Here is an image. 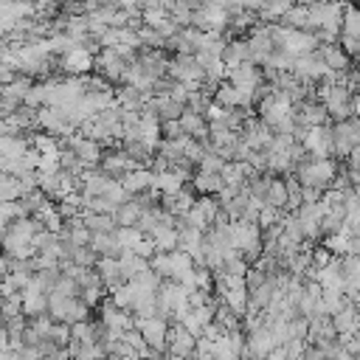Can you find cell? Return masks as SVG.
Returning a JSON list of instances; mask_svg holds the SVG:
<instances>
[{
    "instance_id": "cell-1",
    "label": "cell",
    "mask_w": 360,
    "mask_h": 360,
    "mask_svg": "<svg viewBox=\"0 0 360 360\" xmlns=\"http://www.w3.org/2000/svg\"><path fill=\"white\" fill-rule=\"evenodd\" d=\"M295 177L301 180V186H315V188L329 191L332 183H335V177H338V169H335L332 158H321V160L309 158V160H304L295 169Z\"/></svg>"
},
{
    "instance_id": "cell-2",
    "label": "cell",
    "mask_w": 360,
    "mask_h": 360,
    "mask_svg": "<svg viewBox=\"0 0 360 360\" xmlns=\"http://www.w3.org/2000/svg\"><path fill=\"white\" fill-rule=\"evenodd\" d=\"M321 101H323V107H326V112H329V118H332L335 124L354 118V110H352L354 96H352L349 87H343V84L323 87V90H321Z\"/></svg>"
},
{
    "instance_id": "cell-3",
    "label": "cell",
    "mask_w": 360,
    "mask_h": 360,
    "mask_svg": "<svg viewBox=\"0 0 360 360\" xmlns=\"http://www.w3.org/2000/svg\"><path fill=\"white\" fill-rule=\"evenodd\" d=\"M135 329L143 335V340L149 343V349H158V352H169V332H172V323L166 318H135Z\"/></svg>"
},
{
    "instance_id": "cell-4",
    "label": "cell",
    "mask_w": 360,
    "mask_h": 360,
    "mask_svg": "<svg viewBox=\"0 0 360 360\" xmlns=\"http://www.w3.org/2000/svg\"><path fill=\"white\" fill-rule=\"evenodd\" d=\"M326 73H329V68H326V62L321 56V48L312 51V53L295 56V62H292V76L298 82H304V84H318Z\"/></svg>"
},
{
    "instance_id": "cell-5",
    "label": "cell",
    "mask_w": 360,
    "mask_h": 360,
    "mask_svg": "<svg viewBox=\"0 0 360 360\" xmlns=\"http://www.w3.org/2000/svg\"><path fill=\"white\" fill-rule=\"evenodd\" d=\"M332 135H335V158H346V155L352 158V152L360 146V118L332 124Z\"/></svg>"
},
{
    "instance_id": "cell-6",
    "label": "cell",
    "mask_w": 360,
    "mask_h": 360,
    "mask_svg": "<svg viewBox=\"0 0 360 360\" xmlns=\"http://www.w3.org/2000/svg\"><path fill=\"white\" fill-rule=\"evenodd\" d=\"M304 149L309 152V158L321 160V158H335V135H332V127L323 124V127H312L304 138Z\"/></svg>"
},
{
    "instance_id": "cell-7",
    "label": "cell",
    "mask_w": 360,
    "mask_h": 360,
    "mask_svg": "<svg viewBox=\"0 0 360 360\" xmlns=\"http://www.w3.org/2000/svg\"><path fill=\"white\" fill-rule=\"evenodd\" d=\"M96 70H98L101 79H107V82H121V79H127L129 62H127L115 48H101V53L96 56Z\"/></svg>"
},
{
    "instance_id": "cell-8",
    "label": "cell",
    "mask_w": 360,
    "mask_h": 360,
    "mask_svg": "<svg viewBox=\"0 0 360 360\" xmlns=\"http://www.w3.org/2000/svg\"><path fill=\"white\" fill-rule=\"evenodd\" d=\"M242 141L253 149V152H267L276 141V129L270 124H264L262 118H248L245 129H242Z\"/></svg>"
},
{
    "instance_id": "cell-9",
    "label": "cell",
    "mask_w": 360,
    "mask_h": 360,
    "mask_svg": "<svg viewBox=\"0 0 360 360\" xmlns=\"http://www.w3.org/2000/svg\"><path fill=\"white\" fill-rule=\"evenodd\" d=\"M228 82L239 90V93H245V96H256V90L262 87V73H259V68L253 65V62H248V65H239L236 70H231L228 73Z\"/></svg>"
},
{
    "instance_id": "cell-10",
    "label": "cell",
    "mask_w": 360,
    "mask_h": 360,
    "mask_svg": "<svg viewBox=\"0 0 360 360\" xmlns=\"http://www.w3.org/2000/svg\"><path fill=\"white\" fill-rule=\"evenodd\" d=\"M65 146L70 149V152H76L90 169L93 166H98L101 163V158H104V152H101V143L98 141H93V138H87V135H68L65 138Z\"/></svg>"
},
{
    "instance_id": "cell-11",
    "label": "cell",
    "mask_w": 360,
    "mask_h": 360,
    "mask_svg": "<svg viewBox=\"0 0 360 360\" xmlns=\"http://www.w3.org/2000/svg\"><path fill=\"white\" fill-rule=\"evenodd\" d=\"M197 340L200 338H194L183 323L172 326V332H169V357H183V360L194 357L197 354Z\"/></svg>"
},
{
    "instance_id": "cell-12",
    "label": "cell",
    "mask_w": 360,
    "mask_h": 360,
    "mask_svg": "<svg viewBox=\"0 0 360 360\" xmlns=\"http://www.w3.org/2000/svg\"><path fill=\"white\" fill-rule=\"evenodd\" d=\"M101 323L107 329H118V332H129L135 329V315L129 309H121L115 301H104L101 304Z\"/></svg>"
},
{
    "instance_id": "cell-13",
    "label": "cell",
    "mask_w": 360,
    "mask_h": 360,
    "mask_svg": "<svg viewBox=\"0 0 360 360\" xmlns=\"http://www.w3.org/2000/svg\"><path fill=\"white\" fill-rule=\"evenodd\" d=\"M307 338L312 340V346H326L329 340H335L340 335L335 329L332 315H318V318H309V335Z\"/></svg>"
},
{
    "instance_id": "cell-14",
    "label": "cell",
    "mask_w": 360,
    "mask_h": 360,
    "mask_svg": "<svg viewBox=\"0 0 360 360\" xmlns=\"http://www.w3.org/2000/svg\"><path fill=\"white\" fill-rule=\"evenodd\" d=\"M332 321H335V329H338L340 338H352L360 329V304H352L349 301L340 312L332 315Z\"/></svg>"
},
{
    "instance_id": "cell-15",
    "label": "cell",
    "mask_w": 360,
    "mask_h": 360,
    "mask_svg": "<svg viewBox=\"0 0 360 360\" xmlns=\"http://www.w3.org/2000/svg\"><path fill=\"white\" fill-rule=\"evenodd\" d=\"M222 62H225L228 73H231V70H236L239 65H248V62H253V53H250V42H242V39H233V42H228V45H225V53H222Z\"/></svg>"
},
{
    "instance_id": "cell-16",
    "label": "cell",
    "mask_w": 360,
    "mask_h": 360,
    "mask_svg": "<svg viewBox=\"0 0 360 360\" xmlns=\"http://www.w3.org/2000/svg\"><path fill=\"white\" fill-rule=\"evenodd\" d=\"M155 177H158V174H155L152 169H143V166H141V169L129 172V174H127V177H124L121 183H124V188H127V191H129V194L135 197V194L152 191V188H155Z\"/></svg>"
},
{
    "instance_id": "cell-17",
    "label": "cell",
    "mask_w": 360,
    "mask_h": 360,
    "mask_svg": "<svg viewBox=\"0 0 360 360\" xmlns=\"http://www.w3.org/2000/svg\"><path fill=\"white\" fill-rule=\"evenodd\" d=\"M160 205H163V211H169L172 217H186L191 208H194V197L186 191V188H180V191H174V194H160Z\"/></svg>"
},
{
    "instance_id": "cell-18",
    "label": "cell",
    "mask_w": 360,
    "mask_h": 360,
    "mask_svg": "<svg viewBox=\"0 0 360 360\" xmlns=\"http://www.w3.org/2000/svg\"><path fill=\"white\" fill-rule=\"evenodd\" d=\"M96 270H98V276H101L107 290H115V287L127 284V276H124V267H121L118 259H98Z\"/></svg>"
},
{
    "instance_id": "cell-19",
    "label": "cell",
    "mask_w": 360,
    "mask_h": 360,
    "mask_svg": "<svg viewBox=\"0 0 360 360\" xmlns=\"http://www.w3.org/2000/svg\"><path fill=\"white\" fill-rule=\"evenodd\" d=\"M90 248L96 250V256H98V259H118V256L124 253V248H121V242H118L115 231H112V233H93Z\"/></svg>"
},
{
    "instance_id": "cell-20",
    "label": "cell",
    "mask_w": 360,
    "mask_h": 360,
    "mask_svg": "<svg viewBox=\"0 0 360 360\" xmlns=\"http://www.w3.org/2000/svg\"><path fill=\"white\" fill-rule=\"evenodd\" d=\"M180 127H183V132H186L188 138H197V141H208V121H205V115L186 110V112L180 115Z\"/></svg>"
},
{
    "instance_id": "cell-21",
    "label": "cell",
    "mask_w": 360,
    "mask_h": 360,
    "mask_svg": "<svg viewBox=\"0 0 360 360\" xmlns=\"http://www.w3.org/2000/svg\"><path fill=\"white\" fill-rule=\"evenodd\" d=\"M321 56H323L326 68L335 70V73H346L352 68V59L340 45H321Z\"/></svg>"
},
{
    "instance_id": "cell-22",
    "label": "cell",
    "mask_w": 360,
    "mask_h": 360,
    "mask_svg": "<svg viewBox=\"0 0 360 360\" xmlns=\"http://www.w3.org/2000/svg\"><path fill=\"white\" fill-rule=\"evenodd\" d=\"M194 188L202 197H219L225 191V180L222 174H211V172H197L194 174Z\"/></svg>"
},
{
    "instance_id": "cell-23",
    "label": "cell",
    "mask_w": 360,
    "mask_h": 360,
    "mask_svg": "<svg viewBox=\"0 0 360 360\" xmlns=\"http://www.w3.org/2000/svg\"><path fill=\"white\" fill-rule=\"evenodd\" d=\"M118 262H121V267H124V276H127V281H135L141 273H146V270H152V264H149V259H143V256H138L135 250H124L121 256H118Z\"/></svg>"
},
{
    "instance_id": "cell-24",
    "label": "cell",
    "mask_w": 360,
    "mask_h": 360,
    "mask_svg": "<svg viewBox=\"0 0 360 360\" xmlns=\"http://www.w3.org/2000/svg\"><path fill=\"white\" fill-rule=\"evenodd\" d=\"M191 177V172H163V174H158L155 177V191H160V194H174V191H180L183 188V180H188Z\"/></svg>"
},
{
    "instance_id": "cell-25",
    "label": "cell",
    "mask_w": 360,
    "mask_h": 360,
    "mask_svg": "<svg viewBox=\"0 0 360 360\" xmlns=\"http://www.w3.org/2000/svg\"><path fill=\"white\" fill-rule=\"evenodd\" d=\"M90 65H93V56L84 48H76V51H70V53L62 56V68L68 73H84V70H90Z\"/></svg>"
},
{
    "instance_id": "cell-26",
    "label": "cell",
    "mask_w": 360,
    "mask_h": 360,
    "mask_svg": "<svg viewBox=\"0 0 360 360\" xmlns=\"http://www.w3.org/2000/svg\"><path fill=\"white\" fill-rule=\"evenodd\" d=\"M141 214H143V208H141V202L132 197L129 202H124V205L115 211V222H118V228H135L138 219H141Z\"/></svg>"
},
{
    "instance_id": "cell-27",
    "label": "cell",
    "mask_w": 360,
    "mask_h": 360,
    "mask_svg": "<svg viewBox=\"0 0 360 360\" xmlns=\"http://www.w3.org/2000/svg\"><path fill=\"white\" fill-rule=\"evenodd\" d=\"M84 225L93 233H112V231H118V222H115L112 214H90V211H84Z\"/></svg>"
},
{
    "instance_id": "cell-28",
    "label": "cell",
    "mask_w": 360,
    "mask_h": 360,
    "mask_svg": "<svg viewBox=\"0 0 360 360\" xmlns=\"http://www.w3.org/2000/svg\"><path fill=\"white\" fill-rule=\"evenodd\" d=\"M22 194H25L22 183L14 174H3V180H0V200L3 202H17V200H22Z\"/></svg>"
},
{
    "instance_id": "cell-29",
    "label": "cell",
    "mask_w": 360,
    "mask_h": 360,
    "mask_svg": "<svg viewBox=\"0 0 360 360\" xmlns=\"http://www.w3.org/2000/svg\"><path fill=\"white\" fill-rule=\"evenodd\" d=\"M346 304H349L346 292H340V290H323V312H326V315L340 312Z\"/></svg>"
},
{
    "instance_id": "cell-30",
    "label": "cell",
    "mask_w": 360,
    "mask_h": 360,
    "mask_svg": "<svg viewBox=\"0 0 360 360\" xmlns=\"http://www.w3.org/2000/svg\"><path fill=\"white\" fill-rule=\"evenodd\" d=\"M68 262H73V264H79V267H96L98 264V259H96V250L87 245V248H70V259Z\"/></svg>"
},
{
    "instance_id": "cell-31",
    "label": "cell",
    "mask_w": 360,
    "mask_h": 360,
    "mask_svg": "<svg viewBox=\"0 0 360 360\" xmlns=\"http://www.w3.org/2000/svg\"><path fill=\"white\" fill-rule=\"evenodd\" d=\"M343 37H357L360 39V11L354 6L343 8Z\"/></svg>"
},
{
    "instance_id": "cell-32",
    "label": "cell",
    "mask_w": 360,
    "mask_h": 360,
    "mask_svg": "<svg viewBox=\"0 0 360 360\" xmlns=\"http://www.w3.org/2000/svg\"><path fill=\"white\" fill-rule=\"evenodd\" d=\"M287 202H290V197H287V186H284V180H273L270 194H267V205L287 208Z\"/></svg>"
},
{
    "instance_id": "cell-33",
    "label": "cell",
    "mask_w": 360,
    "mask_h": 360,
    "mask_svg": "<svg viewBox=\"0 0 360 360\" xmlns=\"http://www.w3.org/2000/svg\"><path fill=\"white\" fill-rule=\"evenodd\" d=\"M115 236H118V242H121V248H124V250H132V248L143 239V233H141L138 228H118V231H115Z\"/></svg>"
},
{
    "instance_id": "cell-34",
    "label": "cell",
    "mask_w": 360,
    "mask_h": 360,
    "mask_svg": "<svg viewBox=\"0 0 360 360\" xmlns=\"http://www.w3.org/2000/svg\"><path fill=\"white\" fill-rule=\"evenodd\" d=\"M228 166V160L225 158H219L217 152H208L205 158H202V163H200V172H211V174H222V169Z\"/></svg>"
},
{
    "instance_id": "cell-35",
    "label": "cell",
    "mask_w": 360,
    "mask_h": 360,
    "mask_svg": "<svg viewBox=\"0 0 360 360\" xmlns=\"http://www.w3.org/2000/svg\"><path fill=\"white\" fill-rule=\"evenodd\" d=\"M132 250H135L138 256H143V259H149V262H152V259H155V253H158V248H155V242H152L149 236H143V239H141V242H138V245H135Z\"/></svg>"
},
{
    "instance_id": "cell-36",
    "label": "cell",
    "mask_w": 360,
    "mask_h": 360,
    "mask_svg": "<svg viewBox=\"0 0 360 360\" xmlns=\"http://www.w3.org/2000/svg\"><path fill=\"white\" fill-rule=\"evenodd\" d=\"M264 360H287V346H276Z\"/></svg>"
},
{
    "instance_id": "cell-37",
    "label": "cell",
    "mask_w": 360,
    "mask_h": 360,
    "mask_svg": "<svg viewBox=\"0 0 360 360\" xmlns=\"http://www.w3.org/2000/svg\"><path fill=\"white\" fill-rule=\"evenodd\" d=\"M332 360H357V354H352V352H346V349H343V352H340L338 357H332Z\"/></svg>"
},
{
    "instance_id": "cell-38",
    "label": "cell",
    "mask_w": 360,
    "mask_h": 360,
    "mask_svg": "<svg viewBox=\"0 0 360 360\" xmlns=\"http://www.w3.org/2000/svg\"><path fill=\"white\" fill-rule=\"evenodd\" d=\"M352 110H354V118H360V93L354 96V101H352Z\"/></svg>"
},
{
    "instance_id": "cell-39",
    "label": "cell",
    "mask_w": 360,
    "mask_h": 360,
    "mask_svg": "<svg viewBox=\"0 0 360 360\" xmlns=\"http://www.w3.org/2000/svg\"><path fill=\"white\" fill-rule=\"evenodd\" d=\"M110 360H138V357H110Z\"/></svg>"
},
{
    "instance_id": "cell-40",
    "label": "cell",
    "mask_w": 360,
    "mask_h": 360,
    "mask_svg": "<svg viewBox=\"0 0 360 360\" xmlns=\"http://www.w3.org/2000/svg\"><path fill=\"white\" fill-rule=\"evenodd\" d=\"M357 360H360V354H357Z\"/></svg>"
}]
</instances>
